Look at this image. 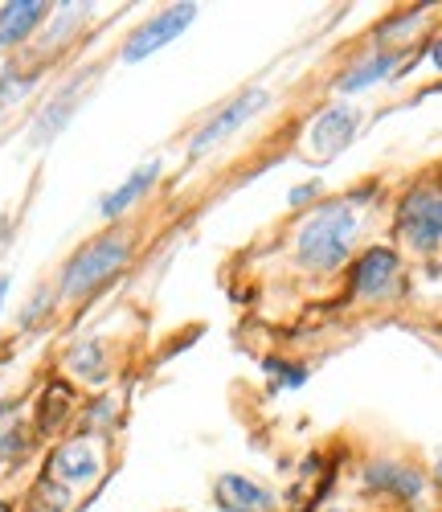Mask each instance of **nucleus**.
I'll use <instances>...</instances> for the list:
<instances>
[{"label":"nucleus","instance_id":"obj_15","mask_svg":"<svg viewBox=\"0 0 442 512\" xmlns=\"http://www.w3.org/2000/svg\"><path fill=\"white\" fill-rule=\"evenodd\" d=\"M37 82H41V70H37V66H33V70H25L17 58H9V62H5V70H0V111L21 107V103L33 95Z\"/></svg>","mask_w":442,"mask_h":512},{"label":"nucleus","instance_id":"obj_5","mask_svg":"<svg viewBox=\"0 0 442 512\" xmlns=\"http://www.w3.org/2000/svg\"><path fill=\"white\" fill-rule=\"evenodd\" d=\"M397 230L414 250H434L442 242V189H414L397 209Z\"/></svg>","mask_w":442,"mask_h":512},{"label":"nucleus","instance_id":"obj_16","mask_svg":"<svg viewBox=\"0 0 442 512\" xmlns=\"http://www.w3.org/2000/svg\"><path fill=\"white\" fill-rule=\"evenodd\" d=\"M70 406H74L70 386H62V381H50L46 394H41V402H37V435H54L58 426L66 422Z\"/></svg>","mask_w":442,"mask_h":512},{"label":"nucleus","instance_id":"obj_4","mask_svg":"<svg viewBox=\"0 0 442 512\" xmlns=\"http://www.w3.org/2000/svg\"><path fill=\"white\" fill-rule=\"evenodd\" d=\"M193 21H197V5H168V9H160L156 17H148L136 33H131V37L123 41L119 58H123L127 66H131V62H144V58L160 54L164 46H172V41L181 37Z\"/></svg>","mask_w":442,"mask_h":512},{"label":"nucleus","instance_id":"obj_12","mask_svg":"<svg viewBox=\"0 0 442 512\" xmlns=\"http://www.w3.org/2000/svg\"><path fill=\"white\" fill-rule=\"evenodd\" d=\"M160 181V160H148V164H140L136 168V173H127L103 201H99V213H103V218L107 222H115V218H123V213L131 209V205H136L152 185Z\"/></svg>","mask_w":442,"mask_h":512},{"label":"nucleus","instance_id":"obj_23","mask_svg":"<svg viewBox=\"0 0 442 512\" xmlns=\"http://www.w3.org/2000/svg\"><path fill=\"white\" fill-rule=\"evenodd\" d=\"M9 291H13V275L0 271V316H5V304H9Z\"/></svg>","mask_w":442,"mask_h":512},{"label":"nucleus","instance_id":"obj_17","mask_svg":"<svg viewBox=\"0 0 442 512\" xmlns=\"http://www.w3.org/2000/svg\"><path fill=\"white\" fill-rule=\"evenodd\" d=\"M66 369L74 377L95 381V386H99V381L107 377V353H103V345H99V340H82V345H74L66 353Z\"/></svg>","mask_w":442,"mask_h":512},{"label":"nucleus","instance_id":"obj_3","mask_svg":"<svg viewBox=\"0 0 442 512\" xmlns=\"http://www.w3.org/2000/svg\"><path fill=\"white\" fill-rule=\"evenodd\" d=\"M271 107V91H262V87H250V91H242L238 99H230L221 111H213L209 115V123L201 127V132L193 136V144H189V152L193 156H205V152H213L217 144H226L234 132H242V127L254 119V115H262Z\"/></svg>","mask_w":442,"mask_h":512},{"label":"nucleus","instance_id":"obj_8","mask_svg":"<svg viewBox=\"0 0 442 512\" xmlns=\"http://www.w3.org/2000/svg\"><path fill=\"white\" fill-rule=\"evenodd\" d=\"M82 87H86V78H74V82H66V87L37 111V119H33V127H29V148H46V144H54L62 132H66V123L74 119V111H78V95H82Z\"/></svg>","mask_w":442,"mask_h":512},{"label":"nucleus","instance_id":"obj_14","mask_svg":"<svg viewBox=\"0 0 442 512\" xmlns=\"http://www.w3.org/2000/svg\"><path fill=\"white\" fill-rule=\"evenodd\" d=\"M29 443H33V431L21 418V402L5 398V402H0V463L21 459L29 451Z\"/></svg>","mask_w":442,"mask_h":512},{"label":"nucleus","instance_id":"obj_13","mask_svg":"<svg viewBox=\"0 0 442 512\" xmlns=\"http://www.w3.org/2000/svg\"><path fill=\"white\" fill-rule=\"evenodd\" d=\"M365 484L377 488V492H389L397 500H418L422 496L418 467H406V463H369L365 467Z\"/></svg>","mask_w":442,"mask_h":512},{"label":"nucleus","instance_id":"obj_26","mask_svg":"<svg viewBox=\"0 0 442 512\" xmlns=\"http://www.w3.org/2000/svg\"><path fill=\"white\" fill-rule=\"evenodd\" d=\"M438 480H442V463H438Z\"/></svg>","mask_w":442,"mask_h":512},{"label":"nucleus","instance_id":"obj_24","mask_svg":"<svg viewBox=\"0 0 442 512\" xmlns=\"http://www.w3.org/2000/svg\"><path fill=\"white\" fill-rule=\"evenodd\" d=\"M434 66H438V70H442V37H438V41H434Z\"/></svg>","mask_w":442,"mask_h":512},{"label":"nucleus","instance_id":"obj_1","mask_svg":"<svg viewBox=\"0 0 442 512\" xmlns=\"http://www.w3.org/2000/svg\"><path fill=\"white\" fill-rule=\"evenodd\" d=\"M131 250H136V242L119 230H107L86 246H78L58 275V295L62 300H86V295H95L131 263Z\"/></svg>","mask_w":442,"mask_h":512},{"label":"nucleus","instance_id":"obj_19","mask_svg":"<svg viewBox=\"0 0 442 512\" xmlns=\"http://www.w3.org/2000/svg\"><path fill=\"white\" fill-rule=\"evenodd\" d=\"M91 17V5H54V17H50V25H46V33H41V46H62V41Z\"/></svg>","mask_w":442,"mask_h":512},{"label":"nucleus","instance_id":"obj_11","mask_svg":"<svg viewBox=\"0 0 442 512\" xmlns=\"http://www.w3.org/2000/svg\"><path fill=\"white\" fill-rule=\"evenodd\" d=\"M213 496H217V508L221 512H275L279 500L271 488H262L246 476H221L213 484Z\"/></svg>","mask_w":442,"mask_h":512},{"label":"nucleus","instance_id":"obj_22","mask_svg":"<svg viewBox=\"0 0 442 512\" xmlns=\"http://www.w3.org/2000/svg\"><path fill=\"white\" fill-rule=\"evenodd\" d=\"M320 193V181H312V185H299V189H291V205H303V201H312Z\"/></svg>","mask_w":442,"mask_h":512},{"label":"nucleus","instance_id":"obj_7","mask_svg":"<svg viewBox=\"0 0 442 512\" xmlns=\"http://www.w3.org/2000/svg\"><path fill=\"white\" fill-rule=\"evenodd\" d=\"M54 17V5L46 0H5L0 5V54L17 50Z\"/></svg>","mask_w":442,"mask_h":512},{"label":"nucleus","instance_id":"obj_10","mask_svg":"<svg viewBox=\"0 0 442 512\" xmlns=\"http://www.w3.org/2000/svg\"><path fill=\"white\" fill-rule=\"evenodd\" d=\"M99 467H103L99 451L86 443V439H74V443L54 447V455H50V463H46V476H54L58 484L74 488V484H91V480L99 476Z\"/></svg>","mask_w":442,"mask_h":512},{"label":"nucleus","instance_id":"obj_9","mask_svg":"<svg viewBox=\"0 0 442 512\" xmlns=\"http://www.w3.org/2000/svg\"><path fill=\"white\" fill-rule=\"evenodd\" d=\"M397 271H402V263H397V254L389 246H369L357 259V267H352V291L365 295V300H381L397 283Z\"/></svg>","mask_w":442,"mask_h":512},{"label":"nucleus","instance_id":"obj_20","mask_svg":"<svg viewBox=\"0 0 442 512\" xmlns=\"http://www.w3.org/2000/svg\"><path fill=\"white\" fill-rule=\"evenodd\" d=\"M29 500H33L29 508H37V512H66V508H70V488L58 484L54 476H41V480L33 484Z\"/></svg>","mask_w":442,"mask_h":512},{"label":"nucleus","instance_id":"obj_25","mask_svg":"<svg viewBox=\"0 0 442 512\" xmlns=\"http://www.w3.org/2000/svg\"><path fill=\"white\" fill-rule=\"evenodd\" d=\"M0 512H17V508H13L9 500H0Z\"/></svg>","mask_w":442,"mask_h":512},{"label":"nucleus","instance_id":"obj_18","mask_svg":"<svg viewBox=\"0 0 442 512\" xmlns=\"http://www.w3.org/2000/svg\"><path fill=\"white\" fill-rule=\"evenodd\" d=\"M389 70H397V54H393V50H381V54H373L369 62L352 66V70L340 78V91H344V95L365 91V87H373V82H381Z\"/></svg>","mask_w":442,"mask_h":512},{"label":"nucleus","instance_id":"obj_6","mask_svg":"<svg viewBox=\"0 0 442 512\" xmlns=\"http://www.w3.org/2000/svg\"><path fill=\"white\" fill-rule=\"evenodd\" d=\"M357 127H361V111L357 107H348V103H336L328 111H320L312 119V127H307V152L328 160L336 156L340 148H348V140L357 136Z\"/></svg>","mask_w":442,"mask_h":512},{"label":"nucleus","instance_id":"obj_21","mask_svg":"<svg viewBox=\"0 0 442 512\" xmlns=\"http://www.w3.org/2000/svg\"><path fill=\"white\" fill-rule=\"evenodd\" d=\"M54 300H58V287H37V295L29 300V308L17 316V324H21L25 332H29V328H37V320L54 308Z\"/></svg>","mask_w":442,"mask_h":512},{"label":"nucleus","instance_id":"obj_2","mask_svg":"<svg viewBox=\"0 0 442 512\" xmlns=\"http://www.w3.org/2000/svg\"><path fill=\"white\" fill-rule=\"evenodd\" d=\"M357 238V213L348 201H332L320 205L312 218H307L295 234V259L307 271H336Z\"/></svg>","mask_w":442,"mask_h":512}]
</instances>
